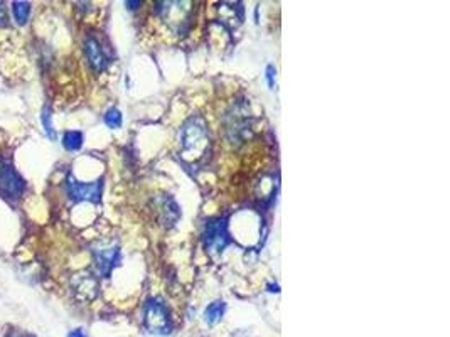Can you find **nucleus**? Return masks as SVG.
<instances>
[{
    "instance_id": "9",
    "label": "nucleus",
    "mask_w": 450,
    "mask_h": 337,
    "mask_svg": "<svg viewBox=\"0 0 450 337\" xmlns=\"http://www.w3.org/2000/svg\"><path fill=\"white\" fill-rule=\"evenodd\" d=\"M84 53H86L88 61H90L93 70L96 71H103L108 66V58L103 51L102 44L96 41L95 38H88L84 41Z\"/></svg>"
},
{
    "instance_id": "8",
    "label": "nucleus",
    "mask_w": 450,
    "mask_h": 337,
    "mask_svg": "<svg viewBox=\"0 0 450 337\" xmlns=\"http://www.w3.org/2000/svg\"><path fill=\"white\" fill-rule=\"evenodd\" d=\"M71 288H73V294L78 297L79 300L90 302V300H93L96 294H98V282H96L93 275L78 274L71 280Z\"/></svg>"
},
{
    "instance_id": "12",
    "label": "nucleus",
    "mask_w": 450,
    "mask_h": 337,
    "mask_svg": "<svg viewBox=\"0 0 450 337\" xmlns=\"http://www.w3.org/2000/svg\"><path fill=\"white\" fill-rule=\"evenodd\" d=\"M12 12H14V17L17 24H24L27 22V19H29V14H31V3L27 2H14L12 3Z\"/></svg>"
},
{
    "instance_id": "11",
    "label": "nucleus",
    "mask_w": 450,
    "mask_h": 337,
    "mask_svg": "<svg viewBox=\"0 0 450 337\" xmlns=\"http://www.w3.org/2000/svg\"><path fill=\"white\" fill-rule=\"evenodd\" d=\"M224 314V302H212L210 307L206 308V312H204V319H206L208 324H216L218 320L223 317Z\"/></svg>"
},
{
    "instance_id": "13",
    "label": "nucleus",
    "mask_w": 450,
    "mask_h": 337,
    "mask_svg": "<svg viewBox=\"0 0 450 337\" xmlns=\"http://www.w3.org/2000/svg\"><path fill=\"white\" fill-rule=\"evenodd\" d=\"M41 123H42L44 130H46L47 137H49L51 140H56V132H54L53 122H51V110H49V107H46L42 110V113H41Z\"/></svg>"
},
{
    "instance_id": "6",
    "label": "nucleus",
    "mask_w": 450,
    "mask_h": 337,
    "mask_svg": "<svg viewBox=\"0 0 450 337\" xmlns=\"http://www.w3.org/2000/svg\"><path fill=\"white\" fill-rule=\"evenodd\" d=\"M189 6H191L189 2H160L157 10L169 26L183 31V24L187 22L191 12Z\"/></svg>"
},
{
    "instance_id": "2",
    "label": "nucleus",
    "mask_w": 450,
    "mask_h": 337,
    "mask_svg": "<svg viewBox=\"0 0 450 337\" xmlns=\"http://www.w3.org/2000/svg\"><path fill=\"white\" fill-rule=\"evenodd\" d=\"M143 322H146L147 331L152 332V334L164 336L171 332L169 312L159 299H150L147 302L146 312H143Z\"/></svg>"
},
{
    "instance_id": "7",
    "label": "nucleus",
    "mask_w": 450,
    "mask_h": 337,
    "mask_svg": "<svg viewBox=\"0 0 450 337\" xmlns=\"http://www.w3.org/2000/svg\"><path fill=\"white\" fill-rule=\"evenodd\" d=\"M95 253V262L96 268L103 276H108L111 274V270L118 265L120 262V251L115 244H102L98 246Z\"/></svg>"
},
{
    "instance_id": "4",
    "label": "nucleus",
    "mask_w": 450,
    "mask_h": 337,
    "mask_svg": "<svg viewBox=\"0 0 450 337\" xmlns=\"http://www.w3.org/2000/svg\"><path fill=\"white\" fill-rule=\"evenodd\" d=\"M24 189H26V184L21 175L14 171V167L7 160L0 159V192L6 198L17 199L22 196Z\"/></svg>"
},
{
    "instance_id": "15",
    "label": "nucleus",
    "mask_w": 450,
    "mask_h": 337,
    "mask_svg": "<svg viewBox=\"0 0 450 337\" xmlns=\"http://www.w3.org/2000/svg\"><path fill=\"white\" fill-rule=\"evenodd\" d=\"M275 66H272V64H268L267 66V81H268V86H270V90H275Z\"/></svg>"
},
{
    "instance_id": "1",
    "label": "nucleus",
    "mask_w": 450,
    "mask_h": 337,
    "mask_svg": "<svg viewBox=\"0 0 450 337\" xmlns=\"http://www.w3.org/2000/svg\"><path fill=\"white\" fill-rule=\"evenodd\" d=\"M180 146H183V157L191 162H198L204 157L210 147V134L208 127L201 116H192L184 123L180 130Z\"/></svg>"
},
{
    "instance_id": "17",
    "label": "nucleus",
    "mask_w": 450,
    "mask_h": 337,
    "mask_svg": "<svg viewBox=\"0 0 450 337\" xmlns=\"http://www.w3.org/2000/svg\"><path fill=\"white\" fill-rule=\"evenodd\" d=\"M125 6H127L128 9H130V10H134V9H137V7H139V6H142V2H139V0H137V2H125Z\"/></svg>"
},
{
    "instance_id": "18",
    "label": "nucleus",
    "mask_w": 450,
    "mask_h": 337,
    "mask_svg": "<svg viewBox=\"0 0 450 337\" xmlns=\"http://www.w3.org/2000/svg\"><path fill=\"white\" fill-rule=\"evenodd\" d=\"M10 337H17V336H10Z\"/></svg>"
},
{
    "instance_id": "10",
    "label": "nucleus",
    "mask_w": 450,
    "mask_h": 337,
    "mask_svg": "<svg viewBox=\"0 0 450 337\" xmlns=\"http://www.w3.org/2000/svg\"><path fill=\"white\" fill-rule=\"evenodd\" d=\"M63 146L66 150H79L83 147V134L82 132H66L63 137Z\"/></svg>"
},
{
    "instance_id": "3",
    "label": "nucleus",
    "mask_w": 450,
    "mask_h": 337,
    "mask_svg": "<svg viewBox=\"0 0 450 337\" xmlns=\"http://www.w3.org/2000/svg\"><path fill=\"white\" fill-rule=\"evenodd\" d=\"M203 240L204 248H206L208 253H211V255H219V253L228 246V243H230V236H228L224 219L218 218L208 221L203 233Z\"/></svg>"
},
{
    "instance_id": "16",
    "label": "nucleus",
    "mask_w": 450,
    "mask_h": 337,
    "mask_svg": "<svg viewBox=\"0 0 450 337\" xmlns=\"http://www.w3.org/2000/svg\"><path fill=\"white\" fill-rule=\"evenodd\" d=\"M68 337H86V336H84V332L82 331V329H76V331H71Z\"/></svg>"
},
{
    "instance_id": "5",
    "label": "nucleus",
    "mask_w": 450,
    "mask_h": 337,
    "mask_svg": "<svg viewBox=\"0 0 450 337\" xmlns=\"http://www.w3.org/2000/svg\"><path fill=\"white\" fill-rule=\"evenodd\" d=\"M103 184L102 180H96V182H78L73 178H68L66 180V192L73 201H90V203H98L100 198H102Z\"/></svg>"
},
{
    "instance_id": "14",
    "label": "nucleus",
    "mask_w": 450,
    "mask_h": 337,
    "mask_svg": "<svg viewBox=\"0 0 450 337\" xmlns=\"http://www.w3.org/2000/svg\"><path fill=\"white\" fill-rule=\"evenodd\" d=\"M105 123L110 128H120L122 127V113L116 108H110L105 113Z\"/></svg>"
}]
</instances>
